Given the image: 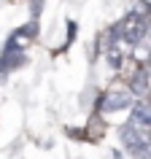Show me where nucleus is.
<instances>
[{"label": "nucleus", "instance_id": "1", "mask_svg": "<svg viewBox=\"0 0 151 159\" xmlns=\"http://www.w3.org/2000/svg\"><path fill=\"white\" fill-rule=\"evenodd\" d=\"M35 33H38V25L30 22V25L19 27L16 33L6 41L3 54H0V81H6V75L11 70H16L19 65H25V46L35 38Z\"/></svg>", "mask_w": 151, "mask_h": 159}, {"label": "nucleus", "instance_id": "2", "mask_svg": "<svg viewBox=\"0 0 151 159\" xmlns=\"http://www.w3.org/2000/svg\"><path fill=\"white\" fill-rule=\"evenodd\" d=\"M119 138L132 159H151V135L143 127H135L130 121V124L119 127Z\"/></svg>", "mask_w": 151, "mask_h": 159}, {"label": "nucleus", "instance_id": "3", "mask_svg": "<svg viewBox=\"0 0 151 159\" xmlns=\"http://www.w3.org/2000/svg\"><path fill=\"white\" fill-rule=\"evenodd\" d=\"M130 105H135L132 92H124V89H108L105 94H100V102H97L100 113H116V111H124Z\"/></svg>", "mask_w": 151, "mask_h": 159}, {"label": "nucleus", "instance_id": "4", "mask_svg": "<svg viewBox=\"0 0 151 159\" xmlns=\"http://www.w3.org/2000/svg\"><path fill=\"white\" fill-rule=\"evenodd\" d=\"M135 127H143V129H151V97L146 100H138L132 105V116H130Z\"/></svg>", "mask_w": 151, "mask_h": 159}, {"label": "nucleus", "instance_id": "5", "mask_svg": "<svg viewBox=\"0 0 151 159\" xmlns=\"http://www.w3.org/2000/svg\"><path fill=\"white\" fill-rule=\"evenodd\" d=\"M127 84H130V92L146 94V89H149V70L146 67H135L130 73V78H127Z\"/></svg>", "mask_w": 151, "mask_h": 159}, {"label": "nucleus", "instance_id": "6", "mask_svg": "<svg viewBox=\"0 0 151 159\" xmlns=\"http://www.w3.org/2000/svg\"><path fill=\"white\" fill-rule=\"evenodd\" d=\"M105 57H108V65L113 67V70H119V67H121V51H119L116 46H111Z\"/></svg>", "mask_w": 151, "mask_h": 159}]
</instances>
